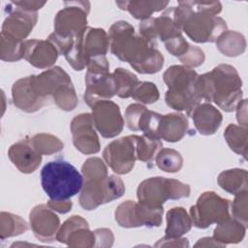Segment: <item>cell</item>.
<instances>
[{
    "instance_id": "obj_19",
    "label": "cell",
    "mask_w": 248,
    "mask_h": 248,
    "mask_svg": "<svg viewBox=\"0 0 248 248\" xmlns=\"http://www.w3.org/2000/svg\"><path fill=\"white\" fill-rule=\"evenodd\" d=\"M9 157L13 164L25 173L33 172L42 161V154L35 149L31 140H20L12 145L9 150Z\"/></svg>"
},
{
    "instance_id": "obj_3",
    "label": "cell",
    "mask_w": 248,
    "mask_h": 248,
    "mask_svg": "<svg viewBox=\"0 0 248 248\" xmlns=\"http://www.w3.org/2000/svg\"><path fill=\"white\" fill-rule=\"evenodd\" d=\"M242 81L230 65H219L210 73L199 76L197 92L201 99L214 102L225 111H232L241 102Z\"/></svg>"
},
{
    "instance_id": "obj_29",
    "label": "cell",
    "mask_w": 248,
    "mask_h": 248,
    "mask_svg": "<svg viewBox=\"0 0 248 248\" xmlns=\"http://www.w3.org/2000/svg\"><path fill=\"white\" fill-rule=\"evenodd\" d=\"M162 147L160 140H151L144 135L141 137L138 136L137 145V156L142 162H150L155 153Z\"/></svg>"
},
{
    "instance_id": "obj_17",
    "label": "cell",
    "mask_w": 248,
    "mask_h": 248,
    "mask_svg": "<svg viewBox=\"0 0 248 248\" xmlns=\"http://www.w3.org/2000/svg\"><path fill=\"white\" fill-rule=\"evenodd\" d=\"M59 52L50 41L29 40L23 42V57L37 68L52 65Z\"/></svg>"
},
{
    "instance_id": "obj_15",
    "label": "cell",
    "mask_w": 248,
    "mask_h": 248,
    "mask_svg": "<svg viewBox=\"0 0 248 248\" xmlns=\"http://www.w3.org/2000/svg\"><path fill=\"white\" fill-rule=\"evenodd\" d=\"M127 127L132 131H141L151 140H160L159 125L162 115L148 110L139 104L130 105L125 111Z\"/></svg>"
},
{
    "instance_id": "obj_11",
    "label": "cell",
    "mask_w": 248,
    "mask_h": 248,
    "mask_svg": "<svg viewBox=\"0 0 248 248\" xmlns=\"http://www.w3.org/2000/svg\"><path fill=\"white\" fill-rule=\"evenodd\" d=\"M163 207H150L134 201H126L115 211V220L124 228L159 227L162 223Z\"/></svg>"
},
{
    "instance_id": "obj_24",
    "label": "cell",
    "mask_w": 248,
    "mask_h": 248,
    "mask_svg": "<svg viewBox=\"0 0 248 248\" xmlns=\"http://www.w3.org/2000/svg\"><path fill=\"white\" fill-rule=\"evenodd\" d=\"M247 171L245 170H229L223 171L218 178V183L225 191L236 195L247 190Z\"/></svg>"
},
{
    "instance_id": "obj_4",
    "label": "cell",
    "mask_w": 248,
    "mask_h": 248,
    "mask_svg": "<svg viewBox=\"0 0 248 248\" xmlns=\"http://www.w3.org/2000/svg\"><path fill=\"white\" fill-rule=\"evenodd\" d=\"M84 185L79 197V204L86 210L95 209L100 204L110 202L120 198L125 192L122 180L115 176H108L107 168L99 158H90L82 166Z\"/></svg>"
},
{
    "instance_id": "obj_5",
    "label": "cell",
    "mask_w": 248,
    "mask_h": 248,
    "mask_svg": "<svg viewBox=\"0 0 248 248\" xmlns=\"http://www.w3.org/2000/svg\"><path fill=\"white\" fill-rule=\"evenodd\" d=\"M41 184L49 201L65 202L81 191L83 177L71 163L54 160L43 167Z\"/></svg>"
},
{
    "instance_id": "obj_6",
    "label": "cell",
    "mask_w": 248,
    "mask_h": 248,
    "mask_svg": "<svg viewBox=\"0 0 248 248\" xmlns=\"http://www.w3.org/2000/svg\"><path fill=\"white\" fill-rule=\"evenodd\" d=\"M29 84L37 99L45 105L52 96L56 105L64 110H72L78 99L69 76L59 67H54L39 76H30Z\"/></svg>"
},
{
    "instance_id": "obj_31",
    "label": "cell",
    "mask_w": 248,
    "mask_h": 248,
    "mask_svg": "<svg viewBox=\"0 0 248 248\" xmlns=\"http://www.w3.org/2000/svg\"><path fill=\"white\" fill-rule=\"evenodd\" d=\"M132 97L143 104H152L159 99V91L152 82H140L135 88Z\"/></svg>"
},
{
    "instance_id": "obj_9",
    "label": "cell",
    "mask_w": 248,
    "mask_h": 248,
    "mask_svg": "<svg viewBox=\"0 0 248 248\" xmlns=\"http://www.w3.org/2000/svg\"><path fill=\"white\" fill-rule=\"evenodd\" d=\"M137 193L140 202L150 207H163V203L169 199L189 197L190 187L174 179L151 177L139 185Z\"/></svg>"
},
{
    "instance_id": "obj_16",
    "label": "cell",
    "mask_w": 248,
    "mask_h": 248,
    "mask_svg": "<svg viewBox=\"0 0 248 248\" xmlns=\"http://www.w3.org/2000/svg\"><path fill=\"white\" fill-rule=\"evenodd\" d=\"M71 129L74 137V144L80 152L91 154L100 150V144L93 128L91 114L82 113L77 115L71 123Z\"/></svg>"
},
{
    "instance_id": "obj_13",
    "label": "cell",
    "mask_w": 248,
    "mask_h": 248,
    "mask_svg": "<svg viewBox=\"0 0 248 248\" xmlns=\"http://www.w3.org/2000/svg\"><path fill=\"white\" fill-rule=\"evenodd\" d=\"M138 136H128L111 141L103 152L104 159L110 169L119 174L129 172L134 165L137 156Z\"/></svg>"
},
{
    "instance_id": "obj_18",
    "label": "cell",
    "mask_w": 248,
    "mask_h": 248,
    "mask_svg": "<svg viewBox=\"0 0 248 248\" xmlns=\"http://www.w3.org/2000/svg\"><path fill=\"white\" fill-rule=\"evenodd\" d=\"M30 222L33 232L41 241L50 242L59 225L58 217L51 212V208L41 204L36 206L30 213Z\"/></svg>"
},
{
    "instance_id": "obj_23",
    "label": "cell",
    "mask_w": 248,
    "mask_h": 248,
    "mask_svg": "<svg viewBox=\"0 0 248 248\" xmlns=\"http://www.w3.org/2000/svg\"><path fill=\"white\" fill-rule=\"evenodd\" d=\"M122 10L129 11L135 18L147 19L152 13L163 10L169 5V2H151V1H129V2H116Z\"/></svg>"
},
{
    "instance_id": "obj_14",
    "label": "cell",
    "mask_w": 248,
    "mask_h": 248,
    "mask_svg": "<svg viewBox=\"0 0 248 248\" xmlns=\"http://www.w3.org/2000/svg\"><path fill=\"white\" fill-rule=\"evenodd\" d=\"M92 121L104 138H113L123 128V118L119 107L111 101L102 100L91 106Z\"/></svg>"
},
{
    "instance_id": "obj_32",
    "label": "cell",
    "mask_w": 248,
    "mask_h": 248,
    "mask_svg": "<svg viewBox=\"0 0 248 248\" xmlns=\"http://www.w3.org/2000/svg\"><path fill=\"white\" fill-rule=\"evenodd\" d=\"M247 190L239 192L236 194L235 200L232 204V214L237 222L242 224L245 228H247Z\"/></svg>"
},
{
    "instance_id": "obj_7",
    "label": "cell",
    "mask_w": 248,
    "mask_h": 248,
    "mask_svg": "<svg viewBox=\"0 0 248 248\" xmlns=\"http://www.w3.org/2000/svg\"><path fill=\"white\" fill-rule=\"evenodd\" d=\"M198 74L185 66H171L164 74L169 87L166 103L176 110H187L188 115L202 101L197 92Z\"/></svg>"
},
{
    "instance_id": "obj_25",
    "label": "cell",
    "mask_w": 248,
    "mask_h": 248,
    "mask_svg": "<svg viewBox=\"0 0 248 248\" xmlns=\"http://www.w3.org/2000/svg\"><path fill=\"white\" fill-rule=\"evenodd\" d=\"M113 76L116 84V95L120 98L131 97L135 88L140 82L134 74L126 69H115Z\"/></svg>"
},
{
    "instance_id": "obj_20",
    "label": "cell",
    "mask_w": 248,
    "mask_h": 248,
    "mask_svg": "<svg viewBox=\"0 0 248 248\" xmlns=\"http://www.w3.org/2000/svg\"><path fill=\"white\" fill-rule=\"evenodd\" d=\"M193 118L196 129L202 135H212L220 127L222 114L210 104L198 105L189 114Z\"/></svg>"
},
{
    "instance_id": "obj_27",
    "label": "cell",
    "mask_w": 248,
    "mask_h": 248,
    "mask_svg": "<svg viewBox=\"0 0 248 248\" xmlns=\"http://www.w3.org/2000/svg\"><path fill=\"white\" fill-rule=\"evenodd\" d=\"M182 162L181 155L173 149L164 148L156 157V165L166 172L179 171L182 167Z\"/></svg>"
},
{
    "instance_id": "obj_8",
    "label": "cell",
    "mask_w": 248,
    "mask_h": 248,
    "mask_svg": "<svg viewBox=\"0 0 248 248\" xmlns=\"http://www.w3.org/2000/svg\"><path fill=\"white\" fill-rule=\"evenodd\" d=\"M109 46V37L104 29L85 27L74 40L71 49L64 55L76 71H81L90 59L103 56Z\"/></svg>"
},
{
    "instance_id": "obj_21",
    "label": "cell",
    "mask_w": 248,
    "mask_h": 248,
    "mask_svg": "<svg viewBox=\"0 0 248 248\" xmlns=\"http://www.w3.org/2000/svg\"><path fill=\"white\" fill-rule=\"evenodd\" d=\"M188 129V121L185 115L169 113L162 115L159 125V137L167 141L180 140Z\"/></svg>"
},
{
    "instance_id": "obj_28",
    "label": "cell",
    "mask_w": 248,
    "mask_h": 248,
    "mask_svg": "<svg viewBox=\"0 0 248 248\" xmlns=\"http://www.w3.org/2000/svg\"><path fill=\"white\" fill-rule=\"evenodd\" d=\"M216 45L219 50L224 53V55L229 54V50L231 46H235L238 49L241 51L245 50L246 46V42L240 33L234 32V31H225L217 40H216Z\"/></svg>"
},
{
    "instance_id": "obj_12",
    "label": "cell",
    "mask_w": 248,
    "mask_h": 248,
    "mask_svg": "<svg viewBox=\"0 0 248 248\" xmlns=\"http://www.w3.org/2000/svg\"><path fill=\"white\" fill-rule=\"evenodd\" d=\"M55 17L54 34L63 39H75L86 27L89 2H65Z\"/></svg>"
},
{
    "instance_id": "obj_26",
    "label": "cell",
    "mask_w": 248,
    "mask_h": 248,
    "mask_svg": "<svg viewBox=\"0 0 248 248\" xmlns=\"http://www.w3.org/2000/svg\"><path fill=\"white\" fill-rule=\"evenodd\" d=\"M232 150L238 154H242L246 157V140H247V129L239 128L233 124H231L226 129L224 134Z\"/></svg>"
},
{
    "instance_id": "obj_1",
    "label": "cell",
    "mask_w": 248,
    "mask_h": 248,
    "mask_svg": "<svg viewBox=\"0 0 248 248\" xmlns=\"http://www.w3.org/2000/svg\"><path fill=\"white\" fill-rule=\"evenodd\" d=\"M111 52L140 74H154L164 65V57L127 21L113 23L108 32Z\"/></svg>"
},
{
    "instance_id": "obj_33",
    "label": "cell",
    "mask_w": 248,
    "mask_h": 248,
    "mask_svg": "<svg viewBox=\"0 0 248 248\" xmlns=\"http://www.w3.org/2000/svg\"><path fill=\"white\" fill-rule=\"evenodd\" d=\"M47 206L51 208V210H56L60 213H66L71 210L72 202L69 201L65 202H51L49 201L47 203Z\"/></svg>"
},
{
    "instance_id": "obj_10",
    "label": "cell",
    "mask_w": 248,
    "mask_h": 248,
    "mask_svg": "<svg viewBox=\"0 0 248 248\" xmlns=\"http://www.w3.org/2000/svg\"><path fill=\"white\" fill-rule=\"evenodd\" d=\"M230 205L231 201L222 199L214 192L203 193L190 209L194 225L197 228L205 229L212 223L225 222L230 219Z\"/></svg>"
},
{
    "instance_id": "obj_2",
    "label": "cell",
    "mask_w": 248,
    "mask_h": 248,
    "mask_svg": "<svg viewBox=\"0 0 248 248\" xmlns=\"http://www.w3.org/2000/svg\"><path fill=\"white\" fill-rule=\"evenodd\" d=\"M171 7L174 22L196 43L215 42L227 29L226 21L217 16L221 12L220 2L178 1Z\"/></svg>"
},
{
    "instance_id": "obj_30",
    "label": "cell",
    "mask_w": 248,
    "mask_h": 248,
    "mask_svg": "<svg viewBox=\"0 0 248 248\" xmlns=\"http://www.w3.org/2000/svg\"><path fill=\"white\" fill-rule=\"evenodd\" d=\"M30 140L33 146L40 154H50L46 146L49 147L52 153L63 149V143L57 138L50 135L40 134V135L34 136Z\"/></svg>"
},
{
    "instance_id": "obj_22",
    "label": "cell",
    "mask_w": 248,
    "mask_h": 248,
    "mask_svg": "<svg viewBox=\"0 0 248 248\" xmlns=\"http://www.w3.org/2000/svg\"><path fill=\"white\" fill-rule=\"evenodd\" d=\"M166 238H177L190 231L192 220L183 207H174L167 213Z\"/></svg>"
}]
</instances>
